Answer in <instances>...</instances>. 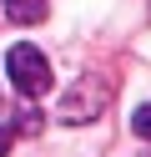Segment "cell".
<instances>
[{
	"instance_id": "6da1fadb",
	"label": "cell",
	"mask_w": 151,
	"mask_h": 157,
	"mask_svg": "<svg viewBox=\"0 0 151 157\" xmlns=\"http://www.w3.org/2000/svg\"><path fill=\"white\" fill-rule=\"evenodd\" d=\"M5 66H10V86H15L20 96H40L50 86V61L35 51V46H10V56H5Z\"/></svg>"
},
{
	"instance_id": "7a4b0ae2",
	"label": "cell",
	"mask_w": 151,
	"mask_h": 157,
	"mask_svg": "<svg viewBox=\"0 0 151 157\" xmlns=\"http://www.w3.org/2000/svg\"><path fill=\"white\" fill-rule=\"evenodd\" d=\"M101 106H106V86H96V91H91V81H81V86H76L70 96H60L56 117H60V122H70V127H76V122H91V117H96Z\"/></svg>"
},
{
	"instance_id": "3957f363",
	"label": "cell",
	"mask_w": 151,
	"mask_h": 157,
	"mask_svg": "<svg viewBox=\"0 0 151 157\" xmlns=\"http://www.w3.org/2000/svg\"><path fill=\"white\" fill-rule=\"evenodd\" d=\"M45 10H50V0H5V15L15 25H35V21H45Z\"/></svg>"
},
{
	"instance_id": "277c9868",
	"label": "cell",
	"mask_w": 151,
	"mask_h": 157,
	"mask_svg": "<svg viewBox=\"0 0 151 157\" xmlns=\"http://www.w3.org/2000/svg\"><path fill=\"white\" fill-rule=\"evenodd\" d=\"M131 127H136V132H141V137L151 142V101H146V106H136V117H131Z\"/></svg>"
},
{
	"instance_id": "5b68a950",
	"label": "cell",
	"mask_w": 151,
	"mask_h": 157,
	"mask_svg": "<svg viewBox=\"0 0 151 157\" xmlns=\"http://www.w3.org/2000/svg\"><path fill=\"white\" fill-rule=\"evenodd\" d=\"M5 152H10V132L0 127V157H5Z\"/></svg>"
}]
</instances>
